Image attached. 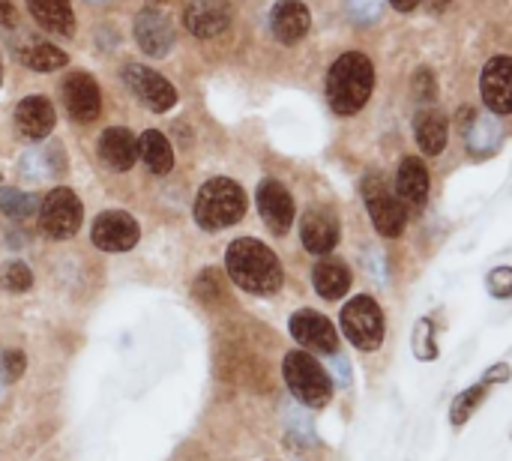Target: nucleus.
Here are the masks:
<instances>
[{"mask_svg": "<svg viewBox=\"0 0 512 461\" xmlns=\"http://www.w3.org/2000/svg\"><path fill=\"white\" fill-rule=\"evenodd\" d=\"M99 156L105 159L108 168L114 171H129L138 159V141L129 129H105L99 138Z\"/></svg>", "mask_w": 512, "mask_h": 461, "instance_id": "20", "label": "nucleus"}, {"mask_svg": "<svg viewBox=\"0 0 512 461\" xmlns=\"http://www.w3.org/2000/svg\"><path fill=\"white\" fill-rule=\"evenodd\" d=\"M135 39L147 57H165L174 45V24L162 6H144L135 18Z\"/></svg>", "mask_w": 512, "mask_h": 461, "instance_id": "9", "label": "nucleus"}, {"mask_svg": "<svg viewBox=\"0 0 512 461\" xmlns=\"http://www.w3.org/2000/svg\"><path fill=\"white\" fill-rule=\"evenodd\" d=\"M138 156L144 159V165L153 171V174H168L174 168V153H171V144L162 132L156 129H147L141 138H138Z\"/></svg>", "mask_w": 512, "mask_h": 461, "instance_id": "25", "label": "nucleus"}, {"mask_svg": "<svg viewBox=\"0 0 512 461\" xmlns=\"http://www.w3.org/2000/svg\"><path fill=\"white\" fill-rule=\"evenodd\" d=\"M414 138H417V144H420V150L426 156H438L447 147V138H450L447 117L438 108H423L414 117Z\"/></svg>", "mask_w": 512, "mask_h": 461, "instance_id": "22", "label": "nucleus"}, {"mask_svg": "<svg viewBox=\"0 0 512 461\" xmlns=\"http://www.w3.org/2000/svg\"><path fill=\"white\" fill-rule=\"evenodd\" d=\"M312 285L324 300H342L351 291V270L336 258H324L312 270Z\"/></svg>", "mask_w": 512, "mask_h": 461, "instance_id": "23", "label": "nucleus"}, {"mask_svg": "<svg viewBox=\"0 0 512 461\" xmlns=\"http://www.w3.org/2000/svg\"><path fill=\"white\" fill-rule=\"evenodd\" d=\"M489 390H492V387H489L486 381H480V384H474V387H468L465 393L456 396V402H453V408H450V423H453V429H462V426L477 414V408L486 402Z\"/></svg>", "mask_w": 512, "mask_h": 461, "instance_id": "27", "label": "nucleus"}, {"mask_svg": "<svg viewBox=\"0 0 512 461\" xmlns=\"http://www.w3.org/2000/svg\"><path fill=\"white\" fill-rule=\"evenodd\" d=\"M243 213H246V192L228 177H216V180L204 183L195 198V222L204 231L228 228V225L240 222Z\"/></svg>", "mask_w": 512, "mask_h": 461, "instance_id": "3", "label": "nucleus"}, {"mask_svg": "<svg viewBox=\"0 0 512 461\" xmlns=\"http://www.w3.org/2000/svg\"><path fill=\"white\" fill-rule=\"evenodd\" d=\"M15 57L33 72H54V69L66 66V54L39 36H24L21 42H15Z\"/></svg>", "mask_w": 512, "mask_h": 461, "instance_id": "21", "label": "nucleus"}, {"mask_svg": "<svg viewBox=\"0 0 512 461\" xmlns=\"http://www.w3.org/2000/svg\"><path fill=\"white\" fill-rule=\"evenodd\" d=\"M429 3H432V6H435V9H444V6H447V3H450V0H429Z\"/></svg>", "mask_w": 512, "mask_h": 461, "instance_id": "39", "label": "nucleus"}, {"mask_svg": "<svg viewBox=\"0 0 512 461\" xmlns=\"http://www.w3.org/2000/svg\"><path fill=\"white\" fill-rule=\"evenodd\" d=\"M363 198H366V210L372 216V225L378 228V234L384 237H399L408 225V210L399 201V195L390 192V186L384 183L381 174H369L363 180Z\"/></svg>", "mask_w": 512, "mask_h": 461, "instance_id": "6", "label": "nucleus"}, {"mask_svg": "<svg viewBox=\"0 0 512 461\" xmlns=\"http://www.w3.org/2000/svg\"><path fill=\"white\" fill-rule=\"evenodd\" d=\"M291 336L306 348V351H315V354H327L333 357L339 351V333L336 327L321 315V312H312V309H300L291 315Z\"/></svg>", "mask_w": 512, "mask_h": 461, "instance_id": "8", "label": "nucleus"}, {"mask_svg": "<svg viewBox=\"0 0 512 461\" xmlns=\"http://www.w3.org/2000/svg\"><path fill=\"white\" fill-rule=\"evenodd\" d=\"M480 93L489 111L512 114V57H492L480 78Z\"/></svg>", "mask_w": 512, "mask_h": 461, "instance_id": "13", "label": "nucleus"}, {"mask_svg": "<svg viewBox=\"0 0 512 461\" xmlns=\"http://www.w3.org/2000/svg\"><path fill=\"white\" fill-rule=\"evenodd\" d=\"M342 333L360 351H378L384 342V312L372 297H354L339 315Z\"/></svg>", "mask_w": 512, "mask_h": 461, "instance_id": "5", "label": "nucleus"}, {"mask_svg": "<svg viewBox=\"0 0 512 461\" xmlns=\"http://www.w3.org/2000/svg\"><path fill=\"white\" fill-rule=\"evenodd\" d=\"M498 123L495 120H474V129L468 132V144L477 150V153H483V150H489V147H495V141H498Z\"/></svg>", "mask_w": 512, "mask_h": 461, "instance_id": "31", "label": "nucleus"}, {"mask_svg": "<svg viewBox=\"0 0 512 461\" xmlns=\"http://www.w3.org/2000/svg\"><path fill=\"white\" fill-rule=\"evenodd\" d=\"M93 3H96V0H93Z\"/></svg>", "mask_w": 512, "mask_h": 461, "instance_id": "41", "label": "nucleus"}, {"mask_svg": "<svg viewBox=\"0 0 512 461\" xmlns=\"http://www.w3.org/2000/svg\"><path fill=\"white\" fill-rule=\"evenodd\" d=\"M348 9L354 18L369 21L372 15H378V0H348Z\"/></svg>", "mask_w": 512, "mask_h": 461, "instance_id": "35", "label": "nucleus"}, {"mask_svg": "<svg viewBox=\"0 0 512 461\" xmlns=\"http://www.w3.org/2000/svg\"><path fill=\"white\" fill-rule=\"evenodd\" d=\"M27 9L33 12V18L57 33V36H72L75 33V15H72V6L69 0H27Z\"/></svg>", "mask_w": 512, "mask_h": 461, "instance_id": "24", "label": "nucleus"}, {"mask_svg": "<svg viewBox=\"0 0 512 461\" xmlns=\"http://www.w3.org/2000/svg\"><path fill=\"white\" fill-rule=\"evenodd\" d=\"M486 288L495 300H510L512 297V267H495L486 279Z\"/></svg>", "mask_w": 512, "mask_h": 461, "instance_id": "32", "label": "nucleus"}, {"mask_svg": "<svg viewBox=\"0 0 512 461\" xmlns=\"http://www.w3.org/2000/svg\"><path fill=\"white\" fill-rule=\"evenodd\" d=\"M0 24H3L6 30H12V27L18 24V12H15V6H12L9 0H0Z\"/></svg>", "mask_w": 512, "mask_h": 461, "instance_id": "37", "label": "nucleus"}, {"mask_svg": "<svg viewBox=\"0 0 512 461\" xmlns=\"http://www.w3.org/2000/svg\"><path fill=\"white\" fill-rule=\"evenodd\" d=\"M225 267H228V276L234 279V285H240L249 294H276L285 279L282 264L273 255V249L252 237L234 240L228 246Z\"/></svg>", "mask_w": 512, "mask_h": 461, "instance_id": "1", "label": "nucleus"}, {"mask_svg": "<svg viewBox=\"0 0 512 461\" xmlns=\"http://www.w3.org/2000/svg\"><path fill=\"white\" fill-rule=\"evenodd\" d=\"M228 24H231L228 0H192L186 6V27L201 39L219 36Z\"/></svg>", "mask_w": 512, "mask_h": 461, "instance_id": "16", "label": "nucleus"}, {"mask_svg": "<svg viewBox=\"0 0 512 461\" xmlns=\"http://www.w3.org/2000/svg\"><path fill=\"white\" fill-rule=\"evenodd\" d=\"M411 348H414V357H417V360H423V363L438 360V333H435L432 318L417 321V327H414V339H411Z\"/></svg>", "mask_w": 512, "mask_h": 461, "instance_id": "28", "label": "nucleus"}, {"mask_svg": "<svg viewBox=\"0 0 512 461\" xmlns=\"http://www.w3.org/2000/svg\"><path fill=\"white\" fill-rule=\"evenodd\" d=\"M510 375H512L510 366H507V363H498V366H492V369L483 375V381H486L489 387H495V384H507V381H510Z\"/></svg>", "mask_w": 512, "mask_h": 461, "instance_id": "36", "label": "nucleus"}, {"mask_svg": "<svg viewBox=\"0 0 512 461\" xmlns=\"http://www.w3.org/2000/svg\"><path fill=\"white\" fill-rule=\"evenodd\" d=\"M0 366H3L6 381H15V378L24 375V354H21V351H6V354L0 357Z\"/></svg>", "mask_w": 512, "mask_h": 461, "instance_id": "34", "label": "nucleus"}, {"mask_svg": "<svg viewBox=\"0 0 512 461\" xmlns=\"http://www.w3.org/2000/svg\"><path fill=\"white\" fill-rule=\"evenodd\" d=\"M414 93H417V99H426V102H432L438 96V87H435V78H432L429 69H417V75H414Z\"/></svg>", "mask_w": 512, "mask_h": 461, "instance_id": "33", "label": "nucleus"}, {"mask_svg": "<svg viewBox=\"0 0 512 461\" xmlns=\"http://www.w3.org/2000/svg\"><path fill=\"white\" fill-rule=\"evenodd\" d=\"M63 171V153L60 147H39L24 153L21 159V174L30 180H51Z\"/></svg>", "mask_w": 512, "mask_h": 461, "instance_id": "26", "label": "nucleus"}, {"mask_svg": "<svg viewBox=\"0 0 512 461\" xmlns=\"http://www.w3.org/2000/svg\"><path fill=\"white\" fill-rule=\"evenodd\" d=\"M15 126L24 138L39 141L54 129V105L45 96H27L15 108Z\"/></svg>", "mask_w": 512, "mask_h": 461, "instance_id": "18", "label": "nucleus"}, {"mask_svg": "<svg viewBox=\"0 0 512 461\" xmlns=\"http://www.w3.org/2000/svg\"><path fill=\"white\" fill-rule=\"evenodd\" d=\"M30 285H33V273H30L27 264L9 261V264L0 267V288H6V291H12V294H21V291H27Z\"/></svg>", "mask_w": 512, "mask_h": 461, "instance_id": "30", "label": "nucleus"}, {"mask_svg": "<svg viewBox=\"0 0 512 461\" xmlns=\"http://www.w3.org/2000/svg\"><path fill=\"white\" fill-rule=\"evenodd\" d=\"M81 216H84V207H81L78 195L72 189L60 186V189H51L48 198L42 201L39 228L51 240H69L81 228Z\"/></svg>", "mask_w": 512, "mask_h": 461, "instance_id": "7", "label": "nucleus"}, {"mask_svg": "<svg viewBox=\"0 0 512 461\" xmlns=\"http://www.w3.org/2000/svg\"><path fill=\"white\" fill-rule=\"evenodd\" d=\"M258 213L273 234H285L294 225V198L279 180H264L258 186Z\"/></svg>", "mask_w": 512, "mask_h": 461, "instance_id": "14", "label": "nucleus"}, {"mask_svg": "<svg viewBox=\"0 0 512 461\" xmlns=\"http://www.w3.org/2000/svg\"><path fill=\"white\" fill-rule=\"evenodd\" d=\"M309 24H312V15H309V9L300 0H279L273 6V12H270L273 36L279 42H285V45L300 42L309 33Z\"/></svg>", "mask_w": 512, "mask_h": 461, "instance_id": "17", "label": "nucleus"}, {"mask_svg": "<svg viewBox=\"0 0 512 461\" xmlns=\"http://www.w3.org/2000/svg\"><path fill=\"white\" fill-rule=\"evenodd\" d=\"M300 240L312 255H330L339 243V219L327 207H312L300 219Z\"/></svg>", "mask_w": 512, "mask_h": 461, "instance_id": "12", "label": "nucleus"}, {"mask_svg": "<svg viewBox=\"0 0 512 461\" xmlns=\"http://www.w3.org/2000/svg\"><path fill=\"white\" fill-rule=\"evenodd\" d=\"M138 222L123 213V210H108L102 216H96L93 222V231H90V240L105 249V252H126L138 243Z\"/></svg>", "mask_w": 512, "mask_h": 461, "instance_id": "11", "label": "nucleus"}, {"mask_svg": "<svg viewBox=\"0 0 512 461\" xmlns=\"http://www.w3.org/2000/svg\"><path fill=\"white\" fill-rule=\"evenodd\" d=\"M285 384L297 402L306 408H324L333 399V381L330 372L306 351H291L282 363Z\"/></svg>", "mask_w": 512, "mask_h": 461, "instance_id": "4", "label": "nucleus"}, {"mask_svg": "<svg viewBox=\"0 0 512 461\" xmlns=\"http://www.w3.org/2000/svg\"><path fill=\"white\" fill-rule=\"evenodd\" d=\"M0 78H3V66H0Z\"/></svg>", "mask_w": 512, "mask_h": 461, "instance_id": "40", "label": "nucleus"}, {"mask_svg": "<svg viewBox=\"0 0 512 461\" xmlns=\"http://www.w3.org/2000/svg\"><path fill=\"white\" fill-rule=\"evenodd\" d=\"M375 90V66L366 54L348 51L342 54L327 75V99L330 108L342 117L357 114Z\"/></svg>", "mask_w": 512, "mask_h": 461, "instance_id": "2", "label": "nucleus"}, {"mask_svg": "<svg viewBox=\"0 0 512 461\" xmlns=\"http://www.w3.org/2000/svg\"><path fill=\"white\" fill-rule=\"evenodd\" d=\"M396 195L408 207H417V210L426 207V201H429V168L417 156L402 159L399 174H396Z\"/></svg>", "mask_w": 512, "mask_h": 461, "instance_id": "19", "label": "nucleus"}, {"mask_svg": "<svg viewBox=\"0 0 512 461\" xmlns=\"http://www.w3.org/2000/svg\"><path fill=\"white\" fill-rule=\"evenodd\" d=\"M63 102L72 114V120L78 123H90L99 117L102 108V96H99V84L87 75V72H72L63 81Z\"/></svg>", "mask_w": 512, "mask_h": 461, "instance_id": "15", "label": "nucleus"}, {"mask_svg": "<svg viewBox=\"0 0 512 461\" xmlns=\"http://www.w3.org/2000/svg\"><path fill=\"white\" fill-rule=\"evenodd\" d=\"M123 78H126L129 90H132L147 108H153V111H168V108H174L177 90H174V84L165 81L159 72H153V69H147V66H138V63H129V66L123 69Z\"/></svg>", "mask_w": 512, "mask_h": 461, "instance_id": "10", "label": "nucleus"}, {"mask_svg": "<svg viewBox=\"0 0 512 461\" xmlns=\"http://www.w3.org/2000/svg\"><path fill=\"white\" fill-rule=\"evenodd\" d=\"M0 210L9 216V219H27V216H33V210H36V198L33 195H24V192H18V189H0Z\"/></svg>", "mask_w": 512, "mask_h": 461, "instance_id": "29", "label": "nucleus"}, {"mask_svg": "<svg viewBox=\"0 0 512 461\" xmlns=\"http://www.w3.org/2000/svg\"><path fill=\"white\" fill-rule=\"evenodd\" d=\"M390 3H393V9H399V12H411V9L420 6V0H390Z\"/></svg>", "mask_w": 512, "mask_h": 461, "instance_id": "38", "label": "nucleus"}]
</instances>
